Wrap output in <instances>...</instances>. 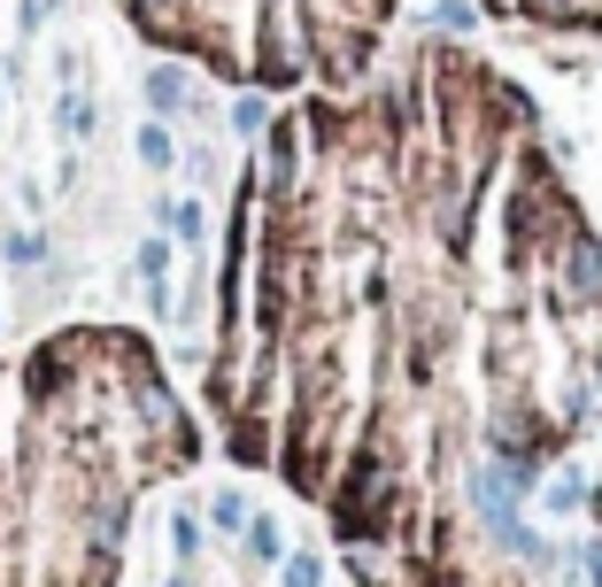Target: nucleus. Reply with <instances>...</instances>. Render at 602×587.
<instances>
[{"label":"nucleus","mask_w":602,"mask_h":587,"mask_svg":"<svg viewBox=\"0 0 602 587\" xmlns=\"http://www.w3.org/2000/svg\"><path fill=\"white\" fill-rule=\"evenodd\" d=\"M140 93H148V117H162V125H170L178 109H193V86H185V70H178V62H154Z\"/></svg>","instance_id":"nucleus-1"},{"label":"nucleus","mask_w":602,"mask_h":587,"mask_svg":"<svg viewBox=\"0 0 602 587\" xmlns=\"http://www.w3.org/2000/svg\"><path fill=\"white\" fill-rule=\"evenodd\" d=\"M140 162H148V170H170V162H178V140H170V125H162V117L140 125Z\"/></svg>","instance_id":"nucleus-2"},{"label":"nucleus","mask_w":602,"mask_h":587,"mask_svg":"<svg viewBox=\"0 0 602 587\" xmlns=\"http://www.w3.org/2000/svg\"><path fill=\"white\" fill-rule=\"evenodd\" d=\"M279 587H324V557H317V549H294V557L279 565Z\"/></svg>","instance_id":"nucleus-3"},{"label":"nucleus","mask_w":602,"mask_h":587,"mask_svg":"<svg viewBox=\"0 0 602 587\" xmlns=\"http://www.w3.org/2000/svg\"><path fill=\"white\" fill-rule=\"evenodd\" d=\"M425 23H433V31H479V8H471V0H433Z\"/></svg>","instance_id":"nucleus-4"},{"label":"nucleus","mask_w":602,"mask_h":587,"mask_svg":"<svg viewBox=\"0 0 602 587\" xmlns=\"http://www.w3.org/2000/svg\"><path fill=\"white\" fill-rule=\"evenodd\" d=\"M263 125H271V109H263V93H255V86H248V93H240V101H232V132H240V140H255V132H263Z\"/></svg>","instance_id":"nucleus-5"},{"label":"nucleus","mask_w":602,"mask_h":587,"mask_svg":"<svg viewBox=\"0 0 602 587\" xmlns=\"http://www.w3.org/2000/svg\"><path fill=\"white\" fill-rule=\"evenodd\" d=\"M580 503H588V479L580 471H556L549 479V510H580Z\"/></svg>","instance_id":"nucleus-6"},{"label":"nucleus","mask_w":602,"mask_h":587,"mask_svg":"<svg viewBox=\"0 0 602 587\" xmlns=\"http://www.w3.org/2000/svg\"><path fill=\"white\" fill-rule=\"evenodd\" d=\"M209 518H217V534H240V526H248V503H240V487H224V495L209 503Z\"/></svg>","instance_id":"nucleus-7"},{"label":"nucleus","mask_w":602,"mask_h":587,"mask_svg":"<svg viewBox=\"0 0 602 587\" xmlns=\"http://www.w3.org/2000/svg\"><path fill=\"white\" fill-rule=\"evenodd\" d=\"M0 256H8V263H39V256H47V240H39V232H8V240H0Z\"/></svg>","instance_id":"nucleus-8"},{"label":"nucleus","mask_w":602,"mask_h":587,"mask_svg":"<svg viewBox=\"0 0 602 587\" xmlns=\"http://www.w3.org/2000/svg\"><path fill=\"white\" fill-rule=\"evenodd\" d=\"M170 549H178V557H201V526H193V518H185V510H178V518H170Z\"/></svg>","instance_id":"nucleus-9"},{"label":"nucleus","mask_w":602,"mask_h":587,"mask_svg":"<svg viewBox=\"0 0 602 587\" xmlns=\"http://www.w3.org/2000/svg\"><path fill=\"white\" fill-rule=\"evenodd\" d=\"M140 271H148V279H170V240H148V248H140Z\"/></svg>","instance_id":"nucleus-10"},{"label":"nucleus","mask_w":602,"mask_h":587,"mask_svg":"<svg viewBox=\"0 0 602 587\" xmlns=\"http://www.w3.org/2000/svg\"><path fill=\"white\" fill-rule=\"evenodd\" d=\"M47 8H54V0H23V31H39V23H47Z\"/></svg>","instance_id":"nucleus-11"}]
</instances>
